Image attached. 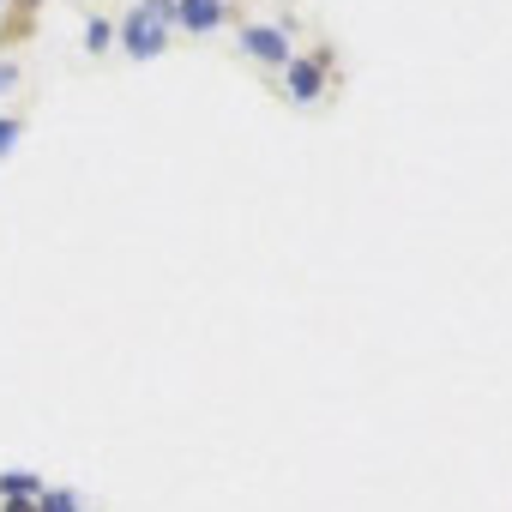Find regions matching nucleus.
I'll list each match as a JSON object with an SVG mask.
<instances>
[{"label": "nucleus", "mask_w": 512, "mask_h": 512, "mask_svg": "<svg viewBox=\"0 0 512 512\" xmlns=\"http://www.w3.org/2000/svg\"><path fill=\"white\" fill-rule=\"evenodd\" d=\"M19 139H25V121H19V115H0V157H13Z\"/></svg>", "instance_id": "nucleus-8"}, {"label": "nucleus", "mask_w": 512, "mask_h": 512, "mask_svg": "<svg viewBox=\"0 0 512 512\" xmlns=\"http://www.w3.org/2000/svg\"><path fill=\"white\" fill-rule=\"evenodd\" d=\"M229 19V0H175V31L187 37H205Z\"/></svg>", "instance_id": "nucleus-4"}, {"label": "nucleus", "mask_w": 512, "mask_h": 512, "mask_svg": "<svg viewBox=\"0 0 512 512\" xmlns=\"http://www.w3.org/2000/svg\"><path fill=\"white\" fill-rule=\"evenodd\" d=\"M79 512H85V506H79Z\"/></svg>", "instance_id": "nucleus-12"}, {"label": "nucleus", "mask_w": 512, "mask_h": 512, "mask_svg": "<svg viewBox=\"0 0 512 512\" xmlns=\"http://www.w3.org/2000/svg\"><path fill=\"white\" fill-rule=\"evenodd\" d=\"M19 85V61H0V97H7Z\"/></svg>", "instance_id": "nucleus-9"}, {"label": "nucleus", "mask_w": 512, "mask_h": 512, "mask_svg": "<svg viewBox=\"0 0 512 512\" xmlns=\"http://www.w3.org/2000/svg\"><path fill=\"white\" fill-rule=\"evenodd\" d=\"M7 7H13V0H0V19H7Z\"/></svg>", "instance_id": "nucleus-11"}, {"label": "nucleus", "mask_w": 512, "mask_h": 512, "mask_svg": "<svg viewBox=\"0 0 512 512\" xmlns=\"http://www.w3.org/2000/svg\"><path fill=\"white\" fill-rule=\"evenodd\" d=\"M0 512H37V500H0Z\"/></svg>", "instance_id": "nucleus-10"}, {"label": "nucleus", "mask_w": 512, "mask_h": 512, "mask_svg": "<svg viewBox=\"0 0 512 512\" xmlns=\"http://www.w3.org/2000/svg\"><path fill=\"white\" fill-rule=\"evenodd\" d=\"M332 73H338V55L332 49H314V55H290V67H284V91H290V103H320L326 97V85H332Z\"/></svg>", "instance_id": "nucleus-1"}, {"label": "nucleus", "mask_w": 512, "mask_h": 512, "mask_svg": "<svg viewBox=\"0 0 512 512\" xmlns=\"http://www.w3.org/2000/svg\"><path fill=\"white\" fill-rule=\"evenodd\" d=\"M49 482L37 476V470H7V476H0V500H37Z\"/></svg>", "instance_id": "nucleus-5"}, {"label": "nucleus", "mask_w": 512, "mask_h": 512, "mask_svg": "<svg viewBox=\"0 0 512 512\" xmlns=\"http://www.w3.org/2000/svg\"><path fill=\"white\" fill-rule=\"evenodd\" d=\"M235 49L241 55H253L260 67H290V37H284V25H241L235 31Z\"/></svg>", "instance_id": "nucleus-3"}, {"label": "nucleus", "mask_w": 512, "mask_h": 512, "mask_svg": "<svg viewBox=\"0 0 512 512\" xmlns=\"http://www.w3.org/2000/svg\"><path fill=\"white\" fill-rule=\"evenodd\" d=\"M169 37H175V25H163V19L145 13V7H133V13L115 25V43L127 49V61H157V55L169 49Z\"/></svg>", "instance_id": "nucleus-2"}, {"label": "nucleus", "mask_w": 512, "mask_h": 512, "mask_svg": "<svg viewBox=\"0 0 512 512\" xmlns=\"http://www.w3.org/2000/svg\"><path fill=\"white\" fill-rule=\"evenodd\" d=\"M37 512H79V494L73 488H43L37 494Z\"/></svg>", "instance_id": "nucleus-7"}, {"label": "nucleus", "mask_w": 512, "mask_h": 512, "mask_svg": "<svg viewBox=\"0 0 512 512\" xmlns=\"http://www.w3.org/2000/svg\"><path fill=\"white\" fill-rule=\"evenodd\" d=\"M85 49H91V55H103V49H115V25L91 13V19H85Z\"/></svg>", "instance_id": "nucleus-6"}]
</instances>
